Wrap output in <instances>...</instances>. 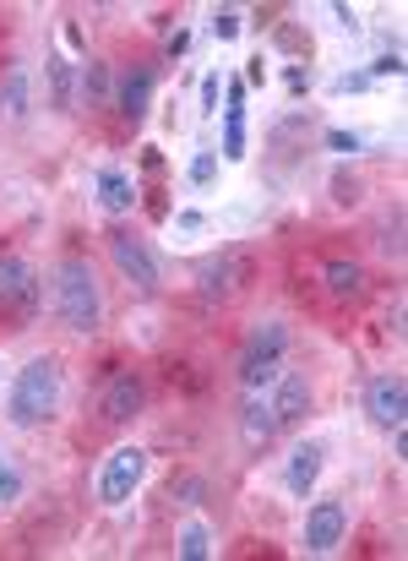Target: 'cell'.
I'll use <instances>...</instances> for the list:
<instances>
[{"label":"cell","instance_id":"12","mask_svg":"<svg viewBox=\"0 0 408 561\" xmlns=\"http://www.w3.org/2000/svg\"><path fill=\"white\" fill-rule=\"evenodd\" d=\"M267 409H272L278 431L300 425V420L311 414V376H305V371H278V381H272V398H267Z\"/></svg>","mask_w":408,"mask_h":561},{"label":"cell","instance_id":"5","mask_svg":"<svg viewBox=\"0 0 408 561\" xmlns=\"http://www.w3.org/2000/svg\"><path fill=\"white\" fill-rule=\"evenodd\" d=\"M148 480V453L137 447V442H126V447H115L104 463H98V480H93V496L104 502V507H126L131 496H137V485Z\"/></svg>","mask_w":408,"mask_h":561},{"label":"cell","instance_id":"21","mask_svg":"<svg viewBox=\"0 0 408 561\" xmlns=\"http://www.w3.org/2000/svg\"><path fill=\"white\" fill-rule=\"evenodd\" d=\"M218 148H191V164H186V186L191 191H207L212 181H218Z\"/></svg>","mask_w":408,"mask_h":561},{"label":"cell","instance_id":"13","mask_svg":"<svg viewBox=\"0 0 408 561\" xmlns=\"http://www.w3.org/2000/svg\"><path fill=\"white\" fill-rule=\"evenodd\" d=\"M93 202L109 213V218H126L137 207V181L120 170V164H98L93 170Z\"/></svg>","mask_w":408,"mask_h":561},{"label":"cell","instance_id":"34","mask_svg":"<svg viewBox=\"0 0 408 561\" xmlns=\"http://www.w3.org/2000/svg\"><path fill=\"white\" fill-rule=\"evenodd\" d=\"M283 82H289V93H311V71H305V66H289Z\"/></svg>","mask_w":408,"mask_h":561},{"label":"cell","instance_id":"22","mask_svg":"<svg viewBox=\"0 0 408 561\" xmlns=\"http://www.w3.org/2000/svg\"><path fill=\"white\" fill-rule=\"evenodd\" d=\"M180 557H186V561H207V557H212V535H207L202 518H191V524L180 529Z\"/></svg>","mask_w":408,"mask_h":561},{"label":"cell","instance_id":"20","mask_svg":"<svg viewBox=\"0 0 408 561\" xmlns=\"http://www.w3.org/2000/svg\"><path fill=\"white\" fill-rule=\"evenodd\" d=\"M82 99H88V104H115V77H109V66L88 60V71H82Z\"/></svg>","mask_w":408,"mask_h":561},{"label":"cell","instance_id":"28","mask_svg":"<svg viewBox=\"0 0 408 561\" xmlns=\"http://www.w3.org/2000/svg\"><path fill=\"white\" fill-rule=\"evenodd\" d=\"M327 148H333L338 159H354V153L365 148V137H360V131H343V126H333V131H327Z\"/></svg>","mask_w":408,"mask_h":561},{"label":"cell","instance_id":"15","mask_svg":"<svg viewBox=\"0 0 408 561\" xmlns=\"http://www.w3.org/2000/svg\"><path fill=\"white\" fill-rule=\"evenodd\" d=\"M0 115H5L11 126H22V121L33 115V77H27V66H11V71L0 77Z\"/></svg>","mask_w":408,"mask_h":561},{"label":"cell","instance_id":"27","mask_svg":"<svg viewBox=\"0 0 408 561\" xmlns=\"http://www.w3.org/2000/svg\"><path fill=\"white\" fill-rule=\"evenodd\" d=\"M202 229H207L202 207H180V213H175V240H197Z\"/></svg>","mask_w":408,"mask_h":561},{"label":"cell","instance_id":"14","mask_svg":"<svg viewBox=\"0 0 408 561\" xmlns=\"http://www.w3.org/2000/svg\"><path fill=\"white\" fill-rule=\"evenodd\" d=\"M142 398H148V392H142V376L115 371L109 376V387H104V403H98V409H104L109 425H131V420L142 414Z\"/></svg>","mask_w":408,"mask_h":561},{"label":"cell","instance_id":"30","mask_svg":"<svg viewBox=\"0 0 408 561\" xmlns=\"http://www.w3.org/2000/svg\"><path fill=\"white\" fill-rule=\"evenodd\" d=\"M333 202H343V207H354V202H360V181L338 170V175H333Z\"/></svg>","mask_w":408,"mask_h":561},{"label":"cell","instance_id":"26","mask_svg":"<svg viewBox=\"0 0 408 561\" xmlns=\"http://www.w3.org/2000/svg\"><path fill=\"white\" fill-rule=\"evenodd\" d=\"M365 77H371V82H382V77H404V49H382V55L365 66Z\"/></svg>","mask_w":408,"mask_h":561},{"label":"cell","instance_id":"11","mask_svg":"<svg viewBox=\"0 0 408 561\" xmlns=\"http://www.w3.org/2000/svg\"><path fill=\"white\" fill-rule=\"evenodd\" d=\"M322 469H327V442H316V436L294 442V447H289V463H283V491H289L294 502H311Z\"/></svg>","mask_w":408,"mask_h":561},{"label":"cell","instance_id":"33","mask_svg":"<svg viewBox=\"0 0 408 561\" xmlns=\"http://www.w3.org/2000/svg\"><path fill=\"white\" fill-rule=\"evenodd\" d=\"M333 16H338V27H343V33H360V11H354V5H343V0H338V5H333Z\"/></svg>","mask_w":408,"mask_h":561},{"label":"cell","instance_id":"31","mask_svg":"<svg viewBox=\"0 0 408 561\" xmlns=\"http://www.w3.org/2000/svg\"><path fill=\"white\" fill-rule=\"evenodd\" d=\"M186 49H191V27H175V33L164 38V60H180Z\"/></svg>","mask_w":408,"mask_h":561},{"label":"cell","instance_id":"4","mask_svg":"<svg viewBox=\"0 0 408 561\" xmlns=\"http://www.w3.org/2000/svg\"><path fill=\"white\" fill-rule=\"evenodd\" d=\"M38 306H44V278H38V267L22 262V256H0V317L16 322V328H27V322L38 317Z\"/></svg>","mask_w":408,"mask_h":561},{"label":"cell","instance_id":"29","mask_svg":"<svg viewBox=\"0 0 408 561\" xmlns=\"http://www.w3.org/2000/svg\"><path fill=\"white\" fill-rule=\"evenodd\" d=\"M371 88V77L365 71H343L338 82H333V99H349V93H365Z\"/></svg>","mask_w":408,"mask_h":561},{"label":"cell","instance_id":"17","mask_svg":"<svg viewBox=\"0 0 408 561\" xmlns=\"http://www.w3.org/2000/svg\"><path fill=\"white\" fill-rule=\"evenodd\" d=\"M44 77H49V110L66 115V110H71V88H77V66H71L60 49H49V55H44Z\"/></svg>","mask_w":408,"mask_h":561},{"label":"cell","instance_id":"16","mask_svg":"<svg viewBox=\"0 0 408 561\" xmlns=\"http://www.w3.org/2000/svg\"><path fill=\"white\" fill-rule=\"evenodd\" d=\"M272 436H278V420H272L267 398H250V403L240 409V442H245L250 453H267V447H272Z\"/></svg>","mask_w":408,"mask_h":561},{"label":"cell","instance_id":"19","mask_svg":"<svg viewBox=\"0 0 408 561\" xmlns=\"http://www.w3.org/2000/svg\"><path fill=\"white\" fill-rule=\"evenodd\" d=\"M327 295L333 300H360L365 295V267L360 262H349V256H338V262H327Z\"/></svg>","mask_w":408,"mask_h":561},{"label":"cell","instance_id":"7","mask_svg":"<svg viewBox=\"0 0 408 561\" xmlns=\"http://www.w3.org/2000/svg\"><path fill=\"white\" fill-rule=\"evenodd\" d=\"M153 93H159V66L153 60H131L115 82V110L126 126H142L148 110H153Z\"/></svg>","mask_w":408,"mask_h":561},{"label":"cell","instance_id":"9","mask_svg":"<svg viewBox=\"0 0 408 561\" xmlns=\"http://www.w3.org/2000/svg\"><path fill=\"white\" fill-rule=\"evenodd\" d=\"M343 535H349V507H343V496H322V502L305 507V551H311V557H333V551L343 546Z\"/></svg>","mask_w":408,"mask_h":561},{"label":"cell","instance_id":"25","mask_svg":"<svg viewBox=\"0 0 408 561\" xmlns=\"http://www.w3.org/2000/svg\"><path fill=\"white\" fill-rule=\"evenodd\" d=\"M218 93H223V71H207L202 93H197V115H202V121H212V115H218Z\"/></svg>","mask_w":408,"mask_h":561},{"label":"cell","instance_id":"24","mask_svg":"<svg viewBox=\"0 0 408 561\" xmlns=\"http://www.w3.org/2000/svg\"><path fill=\"white\" fill-rule=\"evenodd\" d=\"M240 27H245V16H240L234 5H218V11H212V38H218V44H234Z\"/></svg>","mask_w":408,"mask_h":561},{"label":"cell","instance_id":"23","mask_svg":"<svg viewBox=\"0 0 408 561\" xmlns=\"http://www.w3.org/2000/svg\"><path fill=\"white\" fill-rule=\"evenodd\" d=\"M16 502H22V469H16V463H11V453L0 447V513H5V507H16Z\"/></svg>","mask_w":408,"mask_h":561},{"label":"cell","instance_id":"8","mask_svg":"<svg viewBox=\"0 0 408 561\" xmlns=\"http://www.w3.org/2000/svg\"><path fill=\"white\" fill-rule=\"evenodd\" d=\"M250 104H245V82L240 77H223V142H218V159L223 164H245L250 153Z\"/></svg>","mask_w":408,"mask_h":561},{"label":"cell","instance_id":"18","mask_svg":"<svg viewBox=\"0 0 408 561\" xmlns=\"http://www.w3.org/2000/svg\"><path fill=\"white\" fill-rule=\"evenodd\" d=\"M234 278H240V262L234 256H207L202 267H197V289H202L207 300L234 295Z\"/></svg>","mask_w":408,"mask_h":561},{"label":"cell","instance_id":"3","mask_svg":"<svg viewBox=\"0 0 408 561\" xmlns=\"http://www.w3.org/2000/svg\"><path fill=\"white\" fill-rule=\"evenodd\" d=\"M283 355H289V328L283 322H261L245 350H240V387L245 392H267L278 371H283Z\"/></svg>","mask_w":408,"mask_h":561},{"label":"cell","instance_id":"35","mask_svg":"<svg viewBox=\"0 0 408 561\" xmlns=\"http://www.w3.org/2000/svg\"><path fill=\"white\" fill-rule=\"evenodd\" d=\"M393 458H408V425L393 431Z\"/></svg>","mask_w":408,"mask_h":561},{"label":"cell","instance_id":"1","mask_svg":"<svg viewBox=\"0 0 408 561\" xmlns=\"http://www.w3.org/2000/svg\"><path fill=\"white\" fill-rule=\"evenodd\" d=\"M60 403H66V371H60L55 355H33L22 371L11 376V387L0 392V414H5V425H16V431L49 425V420L60 414Z\"/></svg>","mask_w":408,"mask_h":561},{"label":"cell","instance_id":"2","mask_svg":"<svg viewBox=\"0 0 408 561\" xmlns=\"http://www.w3.org/2000/svg\"><path fill=\"white\" fill-rule=\"evenodd\" d=\"M44 300L60 317V328H71V333H98V322H104V295H98V278L82 256H60L49 267Z\"/></svg>","mask_w":408,"mask_h":561},{"label":"cell","instance_id":"10","mask_svg":"<svg viewBox=\"0 0 408 561\" xmlns=\"http://www.w3.org/2000/svg\"><path fill=\"white\" fill-rule=\"evenodd\" d=\"M365 414H371V425H382V431H398L408 425V381L398 371H382L365 381Z\"/></svg>","mask_w":408,"mask_h":561},{"label":"cell","instance_id":"32","mask_svg":"<svg viewBox=\"0 0 408 561\" xmlns=\"http://www.w3.org/2000/svg\"><path fill=\"white\" fill-rule=\"evenodd\" d=\"M170 491H175V496H186V502H202V496H207V485L197 480V474H180V480H175Z\"/></svg>","mask_w":408,"mask_h":561},{"label":"cell","instance_id":"6","mask_svg":"<svg viewBox=\"0 0 408 561\" xmlns=\"http://www.w3.org/2000/svg\"><path fill=\"white\" fill-rule=\"evenodd\" d=\"M109 262L120 267V278H131L142 295H153L159 284H164V267H159V256L148 251V240H137L131 229H109Z\"/></svg>","mask_w":408,"mask_h":561}]
</instances>
